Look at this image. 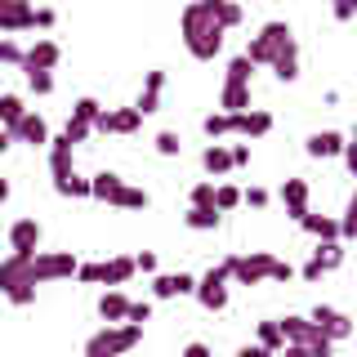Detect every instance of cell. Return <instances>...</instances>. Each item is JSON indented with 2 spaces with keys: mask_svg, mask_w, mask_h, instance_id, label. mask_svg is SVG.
<instances>
[{
  "mask_svg": "<svg viewBox=\"0 0 357 357\" xmlns=\"http://www.w3.org/2000/svg\"><path fill=\"white\" fill-rule=\"evenodd\" d=\"M241 206V188L237 183H215V210L219 215H228V210Z\"/></svg>",
  "mask_w": 357,
  "mask_h": 357,
  "instance_id": "cell-31",
  "label": "cell"
},
{
  "mask_svg": "<svg viewBox=\"0 0 357 357\" xmlns=\"http://www.w3.org/2000/svg\"><path fill=\"white\" fill-rule=\"evenodd\" d=\"M219 107H223V116H241V112H250V85H228V81H223Z\"/></svg>",
  "mask_w": 357,
  "mask_h": 357,
  "instance_id": "cell-21",
  "label": "cell"
},
{
  "mask_svg": "<svg viewBox=\"0 0 357 357\" xmlns=\"http://www.w3.org/2000/svg\"><path fill=\"white\" fill-rule=\"evenodd\" d=\"M14 143H31V148H50V126H45V116H36V112H27V116L18 121L14 130Z\"/></svg>",
  "mask_w": 357,
  "mask_h": 357,
  "instance_id": "cell-16",
  "label": "cell"
},
{
  "mask_svg": "<svg viewBox=\"0 0 357 357\" xmlns=\"http://www.w3.org/2000/svg\"><path fill=\"white\" fill-rule=\"evenodd\" d=\"M161 89H165V72H148V81H143V94H139V103H134V112H139V116H152V112L161 107Z\"/></svg>",
  "mask_w": 357,
  "mask_h": 357,
  "instance_id": "cell-20",
  "label": "cell"
},
{
  "mask_svg": "<svg viewBox=\"0 0 357 357\" xmlns=\"http://www.w3.org/2000/svg\"><path fill=\"white\" fill-rule=\"evenodd\" d=\"M290 277H295V268L277 259V264H273V273H268V282H290Z\"/></svg>",
  "mask_w": 357,
  "mask_h": 357,
  "instance_id": "cell-47",
  "label": "cell"
},
{
  "mask_svg": "<svg viewBox=\"0 0 357 357\" xmlns=\"http://www.w3.org/2000/svg\"><path fill=\"white\" fill-rule=\"evenodd\" d=\"M228 156H232V170H241V165L250 161V148H245V143H232V148H228Z\"/></svg>",
  "mask_w": 357,
  "mask_h": 357,
  "instance_id": "cell-46",
  "label": "cell"
},
{
  "mask_svg": "<svg viewBox=\"0 0 357 357\" xmlns=\"http://www.w3.org/2000/svg\"><path fill=\"white\" fill-rule=\"evenodd\" d=\"M241 201H245V206H255V210H264L268 206V192H264V188H245Z\"/></svg>",
  "mask_w": 357,
  "mask_h": 357,
  "instance_id": "cell-43",
  "label": "cell"
},
{
  "mask_svg": "<svg viewBox=\"0 0 357 357\" xmlns=\"http://www.w3.org/2000/svg\"><path fill=\"white\" fill-rule=\"evenodd\" d=\"M277 197H282V206H286L290 219H304L308 215V183H304V178H286Z\"/></svg>",
  "mask_w": 357,
  "mask_h": 357,
  "instance_id": "cell-18",
  "label": "cell"
},
{
  "mask_svg": "<svg viewBox=\"0 0 357 357\" xmlns=\"http://www.w3.org/2000/svg\"><path fill=\"white\" fill-rule=\"evenodd\" d=\"M178 22H183V45H188V54H192V59L210 63V59L223 50V31H219V22L210 18V0H201V5H188Z\"/></svg>",
  "mask_w": 357,
  "mask_h": 357,
  "instance_id": "cell-1",
  "label": "cell"
},
{
  "mask_svg": "<svg viewBox=\"0 0 357 357\" xmlns=\"http://www.w3.org/2000/svg\"><path fill=\"white\" fill-rule=\"evenodd\" d=\"M36 27V9L22 5V0H0V31L14 36V31H31Z\"/></svg>",
  "mask_w": 357,
  "mask_h": 357,
  "instance_id": "cell-11",
  "label": "cell"
},
{
  "mask_svg": "<svg viewBox=\"0 0 357 357\" xmlns=\"http://www.w3.org/2000/svg\"><path fill=\"white\" fill-rule=\"evenodd\" d=\"M210 18L219 22V31H232L241 22V5H228V0H210Z\"/></svg>",
  "mask_w": 357,
  "mask_h": 357,
  "instance_id": "cell-29",
  "label": "cell"
},
{
  "mask_svg": "<svg viewBox=\"0 0 357 357\" xmlns=\"http://www.w3.org/2000/svg\"><path fill=\"white\" fill-rule=\"evenodd\" d=\"M308 321H312V331H321L331 344H340V340H349L353 335V321H349V312H340V308H312L308 312Z\"/></svg>",
  "mask_w": 357,
  "mask_h": 357,
  "instance_id": "cell-9",
  "label": "cell"
},
{
  "mask_svg": "<svg viewBox=\"0 0 357 357\" xmlns=\"http://www.w3.org/2000/svg\"><path fill=\"white\" fill-rule=\"evenodd\" d=\"M340 264H344V245H340V241H321L317 250H312V259L304 264V273H299V277H304V282H321V277L335 273Z\"/></svg>",
  "mask_w": 357,
  "mask_h": 357,
  "instance_id": "cell-10",
  "label": "cell"
},
{
  "mask_svg": "<svg viewBox=\"0 0 357 357\" xmlns=\"http://www.w3.org/2000/svg\"><path fill=\"white\" fill-rule=\"evenodd\" d=\"M188 197H192V210H215V183H210V178H206V183H197Z\"/></svg>",
  "mask_w": 357,
  "mask_h": 357,
  "instance_id": "cell-36",
  "label": "cell"
},
{
  "mask_svg": "<svg viewBox=\"0 0 357 357\" xmlns=\"http://www.w3.org/2000/svg\"><path fill=\"white\" fill-rule=\"evenodd\" d=\"M27 89L31 94H54V72H27Z\"/></svg>",
  "mask_w": 357,
  "mask_h": 357,
  "instance_id": "cell-37",
  "label": "cell"
},
{
  "mask_svg": "<svg viewBox=\"0 0 357 357\" xmlns=\"http://www.w3.org/2000/svg\"><path fill=\"white\" fill-rule=\"evenodd\" d=\"M54 192H59V197H76V201H81V197H89V178H81V174H67V178H59V183H54Z\"/></svg>",
  "mask_w": 357,
  "mask_h": 357,
  "instance_id": "cell-32",
  "label": "cell"
},
{
  "mask_svg": "<svg viewBox=\"0 0 357 357\" xmlns=\"http://www.w3.org/2000/svg\"><path fill=\"white\" fill-rule=\"evenodd\" d=\"M277 357H308V349H299V344H286V349L277 353Z\"/></svg>",
  "mask_w": 357,
  "mask_h": 357,
  "instance_id": "cell-52",
  "label": "cell"
},
{
  "mask_svg": "<svg viewBox=\"0 0 357 357\" xmlns=\"http://www.w3.org/2000/svg\"><path fill=\"white\" fill-rule=\"evenodd\" d=\"M143 126V116L134 107H116V112H98V121H94V134H134Z\"/></svg>",
  "mask_w": 357,
  "mask_h": 357,
  "instance_id": "cell-12",
  "label": "cell"
},
{
  "mask_svg": "<svg viewBox=\"0 0 357 357\" xmlns=\"http://www.w3.org/2000/svg\"><path fill=\"white\" fill-rule=\"evenodd\" d=\"M344 143H349V139H344L340 130H317V134H308L304 152H308V156H317V161H321V156H340V152H344Z\"/></svg>",
  "mask_w": 357,
  "mask_h": 357,
  "instance_id": "cell-19",
  "label": "cell"
},
{
  "mask_svg": "<svg viewBox=\"0 0 357 357\" xmlns=\"http://www.w3.org/2000/svg\"><path fill=\"white\" fill-rule=\"evenodd\" d=\"M0 63L22 67V45H18V40H9V36H0Z\"/></svg>",
  "mask_w": 357,
  "mask_h": 357,
  "instance_id": "cell-40",
  "label": "cell"
},
{
  "mask_svg": "<svg viewBox=\"0 0 357 357\" xmlns=\"http://www.w3.org/2000/svg\"><path fill=\"white\" fill-rule=\"evenodd\" d=\"M237 357H273V353H268V349H259V344H245V349H241Z\"/></svg>",
  "mask_w": 357,
  "mask_h": 357,
  "instance_id": "cell-51",
  "label": "cell"
},
{
  "mask_svg": "<svg viewBox=\"0 0 357 357\" xmlns=\"http://www.w3.org/2000/svg\"><path fill=\"white\" fill-rule=\"evenodd\" d=\"M9 148H14V134H9V130H0V152H9Z\"/></svg>",
  "mask_w": 357,
  "mask_h": 357,
  "instance_id": "cell-53",
  "label": "cell"
},
{
  "mask_svg": "<svg viewBox=\"0 0 357 357\" xmlns=\"http://www.w3.org/2000/svg\"><path fill=\"white\" fill-rule=\"evenodd\" d=\"M50 170H54V183L72 174V143H67L63 134H54V139H50Z\"/></svg>",
  "mask_w": 357,
  "mask_h": 357,
  "instance_id": "cell-24",
  "label": "cell"
},
{
  "mask_svg": "<svg viewBox=\"0 0 357 357\" xmlns=\"http://www.w3.org/2000/svg\"><path fill=\"white\" fill-rule=\"evenodd\" d=\"M139 340H143V326H130V321H121V326H103L98 335L85 340V357H121V353H130Z\"/></svg>",
  "mask_w": 357,
  "mask_h": 357,
  "instance_id": "cell-5",
  "label": "cell"
},
{
  "mask_svg": "<svg viewBox=\"0 0 357 357\" xmlns=\"http://www.w3.org/2000/svg\"><path fill=\"white\" fill-rule=\"evenodd\" d=\"M9 245H14V255H36L40 250V223L36 219H18L14 228H9Z\"/></svg>",
  "mask_w": 357,
  "mask_h": 357,
  "instance_id": "cell-17",
  "label": "cell"
},
{
  "mask_svg": "<svg viewBox=\"0 0 357 357\" xmlns=\"http://www.w3.org/2000/svg\"><path fill=\"white\" fill-rule=\"evenodd\" d=\"M89 197L107 201V206H121V210H148V201H152L143 188H130L126 178L112 174V170H103V174L89 178Z\"/></svg>",
  "mask_w": 357,
  "mask_h": 357,
  "instance_id": "cell-4",
  "label": "cell"
},
{
  "mask_svg": "<svg viewBox=\"0 0 357 357\" xmlns=\"http://www.w3.org/2000/svg\"><path fill=\"white\" fill-rule=\"evenodd\" d=\"M268 130H273V116L259 107L241 112V116H228V134H241V139H264Z\"/></svg>",
  "mask_w": 357,
  "mask_h": 357,
  "instance_id": "cell-14",
  "label": "cell"
},
{
  "mask_svg": "<svg viewBox=\"0 0 357 357\" xmlns=\"http://www.w3.org/2000/svg\"><path fill=\"white\" fill-rule=\"evenodd\" d=\"M0 295L18 308L36 304V282H31V255H9L0 264Z\"/></svg>",
  "mask_w": 357,
  "mask_h": 357,
  "instance_id": "cell-3",
  "label": "cell"
},
{
  "mask_svg": "<svg viewBox=\"0 0 357 357\" xmlns=\"http://www.w3.org/2000/svg\"><path fill=\"white\" fill-rule=\"evenodd\" d=\"M183 357H210V349H206V344H201V340H192V344H188V349H183Z\"/></svg>",
  "mask_w": 357,
  "mask_h": 357,
  "instance_id": "cell-50",
  "label": "cell"
},
{
  "mask_svg": "<svg viewBox=\"0 0 357 357\" xmlns=\"http://www.w3.org/2000/svg\"><path fill=\"white\" fill-rule=\"evenodd\" d=\"M259 349H268L273 357L286 349V340H282V331H277V321H259Z\"/></svg>",
  "mask_w": 357,
  "mask_h": 357,
  "instance_id": "cell-34",
  "label": "cell"
},
{
  "mask_svg": "<svg viewBox=\"0 0 357 357\" xmlns=\"http://www.w3.org/2000/svg\"><path fill=\"white\" fill-rule=\"evenodd\" d=\"M250 76H255V67L245 63V54H237V59L228 63V85H250Z\"/></svg>",
  "mask_w": 357,
  "mask_h": 357,
  "instance_id": "cell-35",
  "label": "cell"
},
{
  "mask_svg": "<svg viewBox=\"0 0 357 357\" xmlns=\"http://www.w3.org/2000/svg\"><path fill=\"white\" fill-rule=\"evenodd\" d=\"M273 264H277V255H268V250H255V255H228V282L259 286V282H268Z\"/></svg>",
  "mask_w": 357,
  "mask_h": 357,
  "instance_id": "cell-6",
  "label": "cell"
},
{
  "mask_svg": "<svg viewBox=\"0 0 357 357\" xmlns=\"http://www.w3.org/2000/svg\"><path fill=\"white\" fill-rule=\"evenodd\" d=\"M54 22H59L54 9H36V27H54Z\"/></svg>",
  "mask_w": 357,
  "mask_h": 357,
  "instance_id": "cell-48",
  "label": "cell"
},
{
  "mask_svg": "<svg viewBox=\"0 0 357 357\" xmlns=\"http://www.w3.org/2000/svg\"><path fill=\"white\" fill-rule=\"evenodd\" d=\"M156 152H161V156H178V152H183L178 134L174 130H161V134H156Z\"/></svg>",
  "mask_w": 357,
  "mask_h": 357,
  "instance_id": "cell-39",
  "label": "cell"
},
{
  "mask_svg": "<svg viewBox=\"0 0 357 357\" xmlns=\"http://www.w3.org/2000/svg\"><path fill=\"white\" fill-rule=\"evenodd\" d=\"M344 165H349V170H357V143H344Z\"/></svg>",
  "mask_w": 357,
  "mask_h": 357,
  "instance_id": "cell-49",
  "label": "cell"
},
{
  "mask_svg": "<svg viewBox=\"0 0 357 357\" xmlns=\"http://www.w3.org/2000/svg\"><path fill=\"white\" fill-rule=\"evenodd\" d=\"M63 277H76V255L72 250H36L31 255V282H63Z\"/></svg>",
  "mask_w": 357,
  "mask_h": 357,
  "instance_id": "cell-7",
  "label": "cell"
},
{
  "mask_svg": "<svg viewBox=\"0 0 357 357\" xmlns=\"http://www.w3.org/2000/svg\"><path fill=\"white\" fill-rule=\"evenodd\" d=\"M192 295H197V304L210 308V312H223V308H228V259L215 264L206 277H197V290H192Z\"/></svg>",
  "mask_w": 357,
  "mask_h": 357,
  "instance_id": "cell-8",
  "label": "cell"
},
{
  "mask_svg": "<svg viewBox=\"0 0 357 357\" xmlns=\"http://www.w3.org/2000/svg\"><path fill=\"white\" fill-rule=\"evenodd\" d=\"M299 223H304V232H312L317 241H340V223H335L331 215H312V210H308Z\"/></svg>",
  "mask_w": 357,
  "mask_h": 357,
  "instance_id": "cell-27",
  "label": "cell"
},
{
  "mask_svg": "<svg viewBox=\"0 0 357 357\" xmlns=\"http://www.w3.org/2000/svg\"><path fill=\"white\" fill-rule=\"evenodd\" d=\"M98 277H103L98 264H76V282H98Z\"/></svg>",
  "mask_w": 357,
  "mask_h": 357,
  "instance_id": "cell-44",
  "label": "cell"
},
{
  "mask_svg": "<svg viewBox=\"0 0 357 357\" xmlns=\"http://www.w3.org/2000/svg\"><path fill=\"white\" fill-rule=\"evenodd\" d=\"M201 130H206V139H223V134H228V116H223V112H210V116L201 121Z\"/></svg>",
  "mask_w": 357,
  "mask_h": 357,
  "instance_id": "cell-38",
  "label": "cell"
},
{
  "mask_svg": "<svg viewBox=\"0 0 357 357\" xmlns=\"http://www.w3.org/2000/svg\"><path fill=\"white\" fill-rule=\"evenodd\" d=\"M126 312H130V299L121 295V290H107V295L98 299V317H103L107 326H121V321H126Z\"/></svg>",
  "mask_w": 357,
  "mask_h": 357,
  "instance_id": "cell-25",
  "label": "cell"
},
{
  "mask_svg": "<svg viewBox=\"0 0 357 357\" xmlns=\"http://www.w3.org/2000/svg\"><path fill=\"white\" fill-rule=\"evenodd\" d=\"M22 116H27L22 98H18V94H0V130H14Z\"/></svg>",
  "mask_w": 357,
  "mask_h": 357,
  "instance_id": "cell-28",
  "label": "cell"
},
{
  "mask_svg": "<svg viewBox=\"0 0 357 357\" xmlns=\"http://www.w3.org/2000/svg\"><path fill=\"white\" fill-rule=\"evenodd\" d=\"M89 134H94V130H89V126H81V121H67V126H63V139L72 143V148H76V143H85Z\"/></svg>",
  "mask_w": 357,
  "mask_h": 357,
  "instance_id": "cell-41",
  "label": "cell"
},
{
  "mask_svg": "<svg viewBox=\"0 0 357 357\" xmlns=\"http://www.w3.org/2000/svg\"><path fill=\"white\" fill-rule=\"evenodd\" d=\"M148 317H152V304H148V299H143V304H134V299H130V312H126L130 326H143Z\"/></svg>",
  "mask_w": 357,
  "mask_h": 357,
  "instance_id": "cell-42",
  "label": "cell"
},
{
  "mask_svg": "<svg viewBox=\"0 0 357 357\" xmlns=\"http://www.w3.org/2000/svg\"><path fill=\"white\" fill-rule=\"evenodd\" d=\"M98 268H103V277H98V282L116 290V286H126L130 277H134V255H116V259H107V264H98Z\"/></svg>",
  "mask_w": 357,
  "mask_h": 357,
  "instance_id": "cell-22",
  "label": "cell"
},
{
  "mask_svg": "<svg viewBox=\"0 0 357 357\" xmlns=\"http://www.w3.org/2000/svg\"><path fill=\"white\" fill-rule=\"evenodd\" d=\"M98 112H103V107H98V98H76V107H72V121H81V126H89V130H94V121H98Z\"/></svg>",
  "mask_w": 357,
  "mask_h": 357,
  "instance_id": "cell-33",
  "label": "cell"
},
{
  "mask_svg": "<svg viewBox=\"0 0 357 357\" xmlns=\"http://www.w3.org/2000/svg\"><path fill=\"white\" fill-rule=\"evenodd\" d=\"M59 67V45L50 36H40L31 50H22V72H54Z\"/></svg>",
  "mask_w": 357,
  "mask_h": 357,
  "instance_id": "cell-15",
  "label": "cell"
},
{
  "mask_svg": "<svg viewBox=\"0 0 357 357\" xmlns=\"http://www.w3.org/2000/svg\"><path fill=\"white\" fill-rule=\"evenodd\" d=\"M134 273H156V255H152V250L134 255Z\"/></svg>",
  "mask_w": 357,
  "mask_h": 357,
  "instance_id": "cell-45",
  "label": "cell"
},
{
  "mask_svg": "<svg viewBox=\"0 0 357 357\" xmlns=\"http://www.w3.org/2000/svg\"><path fill=\"white\" fill-rule=\"evenodd\" d=\"M9 201V178H0V206Z\"/></svg>",
  "mask_w": 357,
  "mask_h": 357,
  "instance_id": "cell-54",
  "label": "cell"
},
{
  "mask_svg": "<svg viewBox=\"0 0 357 357\" xmlns=\"http://www.w3.org/2000/svg\"><path fill=\"white\" fill-rule=\"evenodd\" d=\"M219 219H223L219 210H188V215H183V223H188L192 232H215Z\"/></svg>",
  "mask_w": 357,
  "mask_h": 357,
  "instance_id": "cell-30",
  "label": "cell"
},
{
  "mask_svg": "<svg viewBox=\"0 0 357 357\" xmlns=\"http://www.w3.org/2000/svg\"><path fill=\"white\" fill-rule=\"evenodd\" d=\"M197 277L192 273H156L152 277V299H178V295H192Z\"/></svg>",
  "mask_w": 357,
  "mask_h": 357,
  "instance_id": "cell-13",
  "label": "cell"
},
{
  "mask_svg": "<svg viewBox=\"0 0 357 357\" xmlns=\"http://www.w3.org/2000/svg\"><path fill=\"white\" fill-rule=\"evenodd\" d=\"M201 170L210 174V183H219V174H228V170H232L228 148H223V143H210V148L201 152Z\"/></svg>",
  "mask_w": 357,
  "mask_h": 357,
  "instance_id": "cell-23",
  "label": "cell"
},
{
  "mask_svg": "<svg viewBox=\"0 0 357 357\" xmlns=\"http://www.w3.org/2000/svg\"><path fill=\"white\" fill-rule=\"evenodd\" d=\"M277 331H282V340H286V344H299V349H304L312 335H317L308 317H282V321H277Z\"/></svg>",
  "mask_w": 357,
  "mask_h": 357,
  "instance_id": "cell-26",
  "label": "cell"
},
{
  "mask_svg": "<svg viewBox=\"0 0 357 357\" xmlns=\"http://www.w3.org/2000/svg\"><path fill=\"white\" fill-rule=\"evenodd\" d=\"M295 31L286 27V22H264V31L245 45V63L250 67H273L277 59H286V54H295Z\"/></svg>",
  "mask_w": 357,
  "mask_h": 357,
  "instance_id": "cell-2",
  "label": "cell"
}]
</instances>
